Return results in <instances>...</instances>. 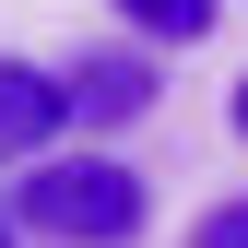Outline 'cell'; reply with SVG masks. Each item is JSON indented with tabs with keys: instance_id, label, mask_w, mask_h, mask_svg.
I'll return each instance as SVG.
<instances>
[{
	"instance_id": "1",
	"label": "cell",
	"mask_w": 248,
	"mask_h": 248,
	"mask_svg": "<svg viewBox=\"0 0 248 248\" xmlns=\"http://www.w3.org/2000/svg\"><path fill=\"white\" fill-rule=\"evenodd\" d=\"M142 177L118 154H59V166H24V225L59 248H130L142 236Z\"/></svg>"
},
{
	"instance_id": "2",
	"label": "cell",
	"mask_w": 248,
	"mask_h": 248,
	"mask_svg": "<svg viewBox=\"0 0 248 248\" xmlns=\"http://www.w3.org/2000/svg\"><path fill=\"white\" fill-rule=\"evenodd\" d=\"M71 130V83L36 71V59H0V166H24V154H47Z\"/></svg>"
},
{
	"instance_id": "3",
	"label": "cell",
	"mask_w": 248,
	"mask_h": 248,
	"mask_svg": "<svg viewBox=\"0 0 248 248\" xmlns=\"http://www.w3.org/2000/svg\"><path fill=\"white\" fill-rule=\"evenodd\" d=\"M71 118H95V130H118V118H142L154 95H166V71L154 59H130V47H95V59H71Z\"/></svg>"
},
{
	"instance_id": "4",
	"label": "cell",
	"mask_w": 248,
	"mask_h": 248,
	"mask_svg": "<svg viewBox=\"0 0 248 248\" xmlns=\"http://www.w3.org/2000/svg\"><path fill=\"white\" fill-rule=\"evenodd\" d=\"M118 12H130L154 47H189V36H213V12H225V0H118Z\"/></svg>"
},
{
	"instance_id": "5",
	"label": "cell",
	"mask_w": 248,
	"mask_h": 248,
	"mask_svg": "<svg viewBox=\"0 0 248 248\" xmlns=\"http://www.w3.org/2000/svg\"><path fill=\"white\" fill-rule=\"evenodd\" d=\"M189 248H248V189H236V201H213L201 225H189Z\"/></svg>"
},
{
	"instance_id": "6",
	"label": "cell",
	"mask_w": 248,
	"mask_h": 248,
	"mask_svg": "<svg viewBox=\"0 0 248 248\" xmlns=\"http://www.w3.org/2000/svg\"><path fill=\"white\" fill-rule=\"evenodd\" d=\"M225 118H236V142H248V71H236V95H225Z\"/></svg>"
},
{
	"instance_id": "7",
	"label": "cell",
	"mask_w": 248,
	"mask_h": 248,
	"mask_svg": "<svg viewBox=\"0 0 248 248\" xmlns=\"http://www.w3.org/2000/svg\"><path fill=\"white\" fill-rule=\"evenodd\" d=\"M0 248H12V225H0Z\"/></svg>"
}]
</instances>
